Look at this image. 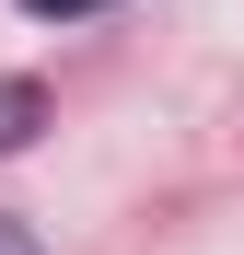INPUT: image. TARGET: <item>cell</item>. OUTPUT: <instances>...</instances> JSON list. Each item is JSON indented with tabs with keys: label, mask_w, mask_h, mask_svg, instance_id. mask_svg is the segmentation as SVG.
I'll use <instances>...</instances> for the list:
<instances>
[{
	"label": "cell",
	"mask_w": 244,
	"mask_h": 255,
	"mask_svg": "<svg viewBox=\"0 0 244 255\" xmlns=\"http://www.w3.org/2000/svg\"><path fill=\"white\" fill-rule=\"evenodd\" d=\"M0 255H35V244H23V232H12V221H0Z\"/></svg>",
	"instance_id": "3957f363"
},
{
	"label": "cell",
	"mask_w": 244,
	"mask_h": 255,
	"mask_svg": "<svg viewBox=\"0 0 244 255\" xmlns=\"http://www.w3.org/2000/svg\"><path fill=\"white\" fill-rule=\"evenodd\" d=\"M35 128H47V93H35L23 70H0V151H23Z\"/></svg>",
	"instance_id": "6da1fadb"
},
{
	"label": "cell",
	"mask_w": 244,
	"mask_h": 255,
	"mask_svg": "<svg viewBox=\"0 0 244 255\" xmlns=\"http://www.w3.org/2000/svg\"><path fill=\"white\" fill-rule=\"evenodd\" d=\"M23 12H93V0H23Z\"/></svg>",
	"instance_id": "7a4b0ae2"
}]
</instances>
